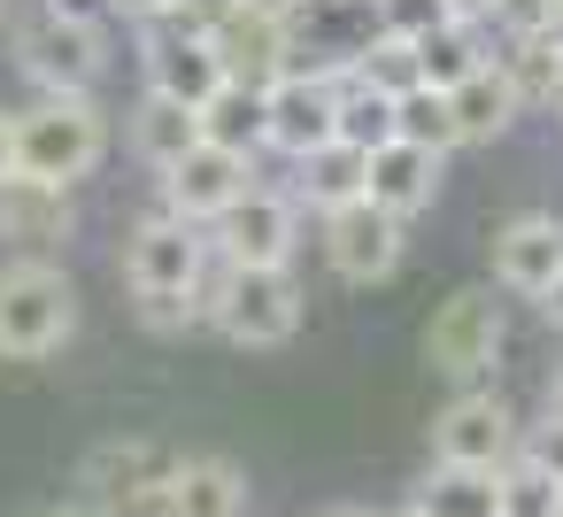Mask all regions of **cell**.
<instances>
[{"label":"cell","mask_w":563,"mask_h":517,"mask_svg":"<svg viewBox=\"0 0 563 517\" xmlns=\"http://www.w3.org/2000/svg\"><path fill=\"white\" fill-rule=\"evenodd\" d=\"M440 24H463V16H448V0H378V32H394V40H424V32H440Z\"/></svg>","instance_id":"29"},{"label":"cell","mask_w":563,"mask_h":517,"mask_svg":"<svg viewBox=\"0 0 563 517\" xmlns=\"http://www.w3.org/2000/svg\"><path fill=\"white\" fill-rule=\"evenodd\" d=\"M209 232L201 224H186V217H170V209H155L147 224H132V240H124V286H132V301H140V317L155 324V332H186L194 317H201V286H209Z\"/></svg>","instance_id":"1"},{"label":"cell","mask_w":563,"mask_h":517,"mask_svg":"<svg viewBox=\"0 0 563 517\" xmlns=\"http://www.w3.org/2000/svg\"><path fill=\"white\" fill-rule=\"evenodd\" d=\"M394 517H424V509H417V502H409V509H394Z\"/></svg>","instance_id":"42"},{"label":"cell","mask_w":563,"mask_h":517,"mask_svg":"<svg viewBox=\"0 0 563 517\" xmlns=\"http://www.w3.org/2000/svg\"><path fill=\"white\" fill-rule=\"evenodd\" d=\"M417 509H424V517H494V471L432 463V479L417 486Z\"/></svg>","instance_id":"25"},{"label":"cell","mask_w":563,"mask_h":517,"mask_svg":"<svg viewBox=\"0 0 563 517\" xmlns=\"http://www.w3.org/2000/svg\"><path fill=\"white\" fill-rule=\"evenodd\" d=\"M209 47H217L224 78H240V86H271L278 70H294V40H286V24L263 16V9H240V0L209 24Z\"/></svg>","instance_id":"16"},{"label":"cell","mask_w":563,"mask_h":517,"mask_svg":"<svg viewBox=\"0 0 563 517\" xmlns=\"http://www.w3.org/2000/svg\"><path fill=\"white\" fill-rule=\"evenodd\" d=\"M163 178V209L170 217H186V224H209L240 186H255V163L247 155H224V147H209V140H194L170 170H155Z\"/></svg>","instance_id":"12"},{"label":"cell","mask_w":563,"mask_h":517,"mask_svg":"<svg viewBox=\"0 0 563 517\" xmlns=\"http://www.w3.org/2000/svg\"><path fill=\"white\" fill-rule=\"evenodd\" d=\"M517 455V417L501 394L486 386H463L440 417H432V463H455V471H501Z\"/></svg>","instance_id":"9"},{"label":"cell","mask_w":563,"mask_h":517,"mask_svg":"<svg viewBox=\"0 0 563 517\" xmlns=\"http://www.w3.org/2000/svg\"><path fill=\"white\" fill-rule=\"evenodd\" d=\"M548 417H563V371H555V386H548Z\"/></svg>","instance_id":"39"},{"label":"cell","mask_w":563,"mask_h":517,"mask_svg":"<svg viewBox=\"0 0 563 517\" xmlns=\"http://www.w3.org/2000/svg\"><path fill=\"white\" fill-rule=\"evenodd\" d=\"M201 232H209V255H217V263L278 271V263H294V248H301V209H294V194H278V186H240Z\"/></svg>","instance_id":"5"},{"label":"cell","mask_w":563,"mask_h":517,"mask_svg":"<svg viewBox=\"0 0 563 517\" xmlns=\"http://www.w3.org/2000/svg\"><path fill=\"white\" fill-rule=\"evenodd\" d=\"M448 16H463V24H494V0H448Z\"/></svg>","instance_id":"36"},{"label":"cell","mask_w":563,"mask_h":517,"mask_svg":"<svg viewBox=\"0 0 563 517\" xmlns=\"http://www.w3.org/2000/svg\"><path fill=\"white\" fill-rule=\"evenodd\" d=\"M40 517H86V509H40Z\"/></svg>","instance_id":"41"},{"label":"cell","mask_w":563,"mask_h":517,"mask_svg":"<svg viewBox=\"0 0 563 517\" xmlns=\"http://www.w3.org/2000/svg\"><path fill=\"white\" fill-rule=\"evenodd\" d=\"M501 340H509V324H501V301H494L486 286H463V294H448V301L424 317V363H432L440 378H455V386H478V378L494 371Z\"/></svg>","instance_id":"7"},{"label":"cell","mask_w":563,"mask_h":517,"mask_svg":"<svg viewBox=\"0 0 563 517\" xmlns=\"http://www.w3.org/2000/svg\"><path fill=\"white\" fill-rule=\"evenodd\" d=\"M494 24L501 32H548L563 16H555V0H494Z\"/></svg>","instance_id":"31"},{"label":"cell","mask_w":563,"mask_h":517,"mask_svg":"<svg viewBox=\"0 0 563 517\" xmlns=\"http://www.w3.org/2000/svg\"><path fill=\"white\" fill-rule=\"evenodd\" d=\"M109 9H117V16H132V24H147V16H163V9H170V0H109Z\"/></svg>","instance_id":"35"},{"label":"cell","mask_w":563,"mask_h":517,"mask_svg":"<svg viewBox=\"0 0 563 517\" xmlns=\"http://www.w3.org/2000/svg\"><path fill=\"white\" fill-rule=\"evenodd\" d=\"M555 502H563V486H555L540 463L509 455V463L494 471V517H555Z\"/></svg>","instance_id":"28"},{"label":"cell","mask_w":563,"mask_h":517,"mask_svg":"<svg viewBox=\"0 0 563 517\" xmlns=\"http://www.w3.org/2000/svg\"><path fill=\"white\" fill-rule=\"evenodd\" d=\"M194 140H201V117H194L186 101L140 94V109H132V155H140L147 170H170V163H178Z\"/></svg>","instance_id":"22"},{"label":"cell","mask_w":563,"mask_h":517,"mask_svg":"<svg viewBox=\"0 0 563 517\" xmlns=\"http://www.w3.org/2000/svg\"><path fill=\"white\" fill-rule=\"evenodd\" d=\"M563 271V217L548 209H525L494 232V286L517 294V301H540V286Z\"/></svg>","instance_id":"15"},{"label":"cell","mask_w":563,"mask_h":517,"mask_svg":"<svg viewBox=\"0 0 563 517\" xmlns=\"http://www.w3.org/2000/svg\"><path fill=\"white\" fill-rule=\"evenodd\" d=\"M0 178H16V117L0 109Z\"/></svg>","instance_id":"33"},{"label":"cell","mask_w":563,"mask_h":517,"mask_svg":"<svg viewBox=\"0 0 563 517\" xmlns=\"http://www.w3.org/2000/svg\"><path fill=\"white\" fill-rule=\"evenodd\" d=\"M47 16H63V24H86V32H109V0H47Z\"/></svg>","instance_id":"32"},{"label":"cell","mask_w":563,"mask_h":517,"mask_svg":"<svg viewBox=\"0 0 563 517\" xmlns=\"http://www.w3.org/2000/svg\"><path fill=\"white\" fill-rule=\"evenodd\" d=\"M548 109L563 117V55H555V86H548Z\"/></svg>","instance_id":"37"},{"label":"cell","mask_w":563,"mask_h":517,"mask_svg":"<svg viewBox=\"0 0 563 517\" xmlns=\"http://www.w3.org/2000/svg\"><path fill=\"white\" fill-rule=\"evenodd\" d=\"M486 63V40H478V24H440V32H424L417 40V86H455V78H471Z\"/></svg>","instance_id":"24"},{"label":"cell","mask_w":563,"mask_h":517,"mask_svg":"<svg viewBox=\"0 0 563 517\" xmlns=\"http://www.w3.org/2000/svg\"><path fill=\"white\" fill-rule=\"evenodd\" d=\"M394 140L448 155V147H455V124H448V94H440V86H401V94H394Z\"/></svg>","instance_id":"27"},{"label":"cell","mask_w":563,"mask_h":517,"mask_svg":"<svg viewBox=\"0 0 563 517\" xmlns=\"http://www.w3.org/2000/svg\"><path fill=\"white\" fill-rule=\"evenodd\" d=\"M240 9H263V16H286V0H240Z\"/></svg>","instance_id":"40"},{"label":"cell","mask_w":563,"mask_h":517,"mask_svg":"<svg viewBox=\"0 0 563 517\" xmlns=\"http://www.w3.org/2000/svg\"><path fill=\"white\" fill-rule=\"evenodd\" d=\"M301 178H294V209H347V201H363V147H347V140H324L317 155H301L294 163Z\"/></svg>","instance_id":"21"},{"label":"cell","mask_w":563,"mask_h":517,"mask_svg":"<svg viewBox=\"0 0 563 517\" xmlns=\"http://www.w3.org/2000/svg\"><path fill=\"white\" fill-rule=\"evenodd\" d=\"M170 517H247V471L232 455H178Z\"/></svg>","instance_id":"19"},{"label":"cell","mask_w":563,"mask_h":517,"mask_svg":"<svg viewBox=\"0 0 563 517\" xmlns=\"http://www.w3.org/2000/svg\"><path fill=\"white\" fill-rule=\"evenodd\" d=\"M324 263L347 278V286H378V278H394L401 271V255H409V224L401 217H386V209H371V201H347V209H324Z\"/></svg>","instance_id":"10"},{"label":"cell","mask_w":563,"mask_h":517,"mask_svg":"<svg viewBox=\"0 0 563 517\" xmlns=\"http://www.w3.org/2000/svg\"><path fill=\"white\" fill-rule=\"evenodd\" d=\"M517 455L525 463H540L555 486H563V417H548V425H532V440H517Z\"/></svg>","instance_id":"30"},{"label":"cell","mask_w":563,"mask_h":517,"mask_svg":"<svg viewBox=\"0 0 563 517\" xmlns=\"http://www.w3.org/2000/svg\"><path fill=\"white\" fill-rule=\"evenodd\" d=\"M517 117H525V109H517L509 78L494 70V55H486L471 78H455V86H448V124H455V147H494Z\"/></svg>","instance_id":"18"},{"label":"cell","mask_w":563,"mask_h":517,"mask_svg":"<svg viewBox=\"0 0 563 517\" xmlns=\"http://www.w3.org/2000/svg\"><path fill=\"white\" fill-rule=\"evenodd\" d=\"M201 317L232 348H286L301 332V278H294V263H278V271L217 263V278L201 286Z\"/></svg>","instance_id":"4"},{"label":"cell","mask_w":563,"mask_h":517,"mask_svg":"<svg viewBox=\"0 0 563 517\" xmlns=\"http://www.w3.org/2000/svg\"><path fill=\"white\" fill-rule=\"evenodd\" d=\"M101 155H109V117L93 109V94H40V109L16 117V178L78 186L101 170Z\"/></svg>","instance_id":"2"},{"label":"cell","mask_w":563,"mask_h":517,"mask_svg":"<svg viewBox=\"0 0 563 517\" xmlns=\"http://www.w3.org/2000/svg\"><path fill=\"white\" fill-rule=\"evenodd\" d=\"M16 70H24L40 94H93V86L109 78V47H101V32L63 24V16L40 9V16L16 32Z\"/></svg>","instance_id":"8"},{"label":"cell","mask_w":563,"mask_h":517,"mask_svg":"<svg viewBox=\"0 0 563 517\" xmlns=\"http://www.w3.org/2000/svg\"><path fill=\"white\" fill-rule=\"evenodd\" d=\"M194 117H201V140H209V147H224V155H247V163L263 155V86H240V78H224V86H217V94H209Z\"/></svg>","instance_id":"20"},{"label":"cell","mask_w":563,"mask_h":517,"mask_svg":"<svg viewBox=\"0 0 563 517\" xmlns=\"http://www.w3.org/2000/svg\"><path fill=\"white\" fill-rule=\"evenodd\" d=\"M78 332V286L55 255H16L0 263V355L40 363Z\"/></svg>","instance_id":"3"},{"label":"cell","mask_w":563,"mask_h":517,"mask_svg":"<svg viewBox=\"0 0 563 517\" xmlns=\"http://www.w3.org/2000/svg\"><path fill=\"white\" fill-rule=\"evenodd\" d=\"M78 232L70 186H40V178H0V240L16 255H55Z\"/></svg>","instance_id":"17"},{"label":"cell","mask_w":563,"mask_h":517,"mask_svg":"<svg viewBox=\"0 0 563 517\" xmlns=\"http://www.w3.org/2000/svg\"><path fill=\"white\" fill-rule=\"evenodd\" d=\"M540 317H548V324H555V332H563V271H555V278H548V286H540Z\"/></svg>","instance_id":"34"},{"label":"cell","mask_w":563,"mask_h":517,"mask_svg":"<svg viewBox=\"0 0 563 517\" xmlns=\"http://www.w3.org/2000/svg\"><path fill=\"white\" fill-rule=\"evenodd\" d=\"M317 517H378V509H363V502H340V509H317Z\"/></svg>","instance_id":"38"},{"label":"cell","mask_w":563,"mask_h":517,"mask_svg":"<svg viewBox=\"0 0 563 517\" xmlns=\"http://www.w3.org/2000/svg\"><path fill=\"white\" fill-rule=\"evenodd\" d=\"M440 163H448V155H432V147L386 140V147L363 155V201L409 224V217H424V209L440 201Z\"/></svg>","instance_id":"14"},{"label":"cell","mask_w":563,"mask_h":517,"mask_svg":"<svg viewBox=\"0 0 563 517\" xmlns=\"http://www.w3.org/2000/svg\"><path fill=\"white\" fill-rule=\"evenodd\" d=\"M340 86H347V70H332V63H294V70H278V78L263 86V147H278L286 163L317 155V147L332 140V124H340Z\"/></svg>","instance_id":"6"},{"label":"cell","mask_w":563,"mask_h":517,"mask_svg":"<svg viewBox=\"0 0 563 517\" xmlns=\"http://www.w3.org/2000/svg\"><path fill=\"white\" fill-rule=\"evenodd\" d=\"M555 16H563V0H555Z\"/></svg>","instance_id":"43"},{"label":"cell","mask_w":563,"mask_h":517,"mask_svg":"<svg viewBox=\"0 0 563 517\" xmlns=\"http://www.w3.org/2000/svg\"><path fill=\"white\" fill-rule=\"evenodd\" d=\"M555 55H563V24H548V32H509V47L494 55V70L509 78L517 109H548V86H555Z\"/></svg>","instance_id":"23"},{"label":"cell","mask_w":563,"mask_h":517,"mask_svg":"<svg viewBox=\"0 0 563 517\" xmlns=\"http://www.w3.org/2000/svg\"><path fill=\"white\" fill-rule=\"evenodd\" d=\"M332 140H347V147H363V155L386 147V140H394V94L347 78V86H340V124H332Z\"/></svg>","instance_id":"26"},{"label":"cell","mask_w":563,"mask_h":517,"mask_svg":"<svg viewBox=\"0 0 563 517\" xmlns=\"http://www.w3.org/2000/svg\"><path fill=\"white\" fill-rule=\"evenodd\" d=\"M140 70H147V94H163V101H186V109H201V101L224 86V63H217V47H209L201 32H178L170 16H147Z\"/></svg>","instance_id":"11"},{"label":"cell","mask_w":563,"mask_h":517,"mask_svg":"<svg viewBox=\"0 0 563 517\" xmlns=\"http://www.w3.org/2000/svg\"><path fill=\"white\" fill-rule=\"evenodd\" d=\"M170 471H178V455H170L163 440H109V448L86 455V486H93V502H101L109 517H124V509H140V502L170 494Z\"/></svg>","instance_id":"13"},{"label":"cell","mask_w":563,"mask_h":517,"mask_svg":"<svg viewBox=\"0 0 563 517\" xmlns=\"http://www.w3.org/2000/svg\"><path fill=\"white\" fill-rule=\"evenodd\" d=\"M555 517H563V502H555Z\"/></svg>","instance_id":"44"}]
</instances>
